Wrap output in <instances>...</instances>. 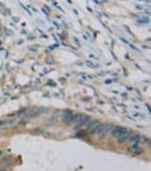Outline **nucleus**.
Masks as SVG:
<instances>
[{"mask_svg": "<svg viewBox=\"0 0 151 171\" xmlns=\"http://www.w3.org/2000/svg\"><path fill=\"white\" fill-rule=\"evenodd\" d=\"M113 126L109 125V124H99V125L96 126V128H94V129L90 132L91 135H95V136H98V138H105L106 135L110 132V129H112Z\"/></svg>", "mask_w": 151, "mask_h": 171, "instance_id": "f257e3e1", "label": "nucleus"}, {"mask_svg": "<svg viewBox=\"0 0 151 171\" xmlns=\"http://www.w3.org/2000/svg\"><path fill=\"white\" fill-rule=\"evenodd\" d=\"M74 121H76V125H74V128H76V129H78V128H81V126L85 125L88 121H90V118H88V116H85V115H74Z\"/></svg>", "mask_w": 151, "mask_h": 171, "instance_id": "f03ea898", "label": "nucleus"}, {"mask_svg": "<svg viewBox=\"0 0 151 171\" xmlns=\"http://www.w3.org/2000/svg\"><path fill=\"white\" fill-rule=\"evenodd\" d=\"M127 129H124V128H122V126H113L112 129H110V135L113 136V138H118V136H120L122 133H124Z\"/></svg>", "mask_w": 151, "mask_h": 171, "instance_id": "7ed1b4c3", "label": "nucleus"}, {"mask_svg": "<svg viewBox=\"0 0 151 171\" xmlns=\"http://www.w3.org/2000/svg\"><path fill=\"white\" fill-rule=\"evenodd\" d=\"M63 122H64V124H67V125L73 124V122H74V115L70 111H66L63 114Z\"/></svg>", "mask_w": 151, "mask_h": 171, "instance_id": "20e7f679", "label": "nucleus"}, {"mask_svg": "<svg viewBox=\"0 0 151 171\" xmlns=\"http://www.w3.org/2000/svg\"><path fill=\"white\" fill-rule=\"evenodd\" d=\"M129 152L133 153V154H143V150L140 146H138V143H132V146L129 147Z\"/></svg>", "mask_w": 151, "mask_h": 171, "instance_id": "39448f33", "label": "nucleus"}, {"mask_svg": "<svg viewBox=\"0 0 151 171\" xmlns=\"http://www.w3.org/2000/svg\"><path fill=\"white\" fill-rule=\"evenodd\" d=\"M130 133H132V132H129V130H126L124 133H122L120 136H118V138H116V140H118V143H126V142H129Z\"/></svg>", "mask_w": 151, "mask_h": 171, "instance_id": "423d86ee", "label": "nucleus"}, {"mask_svg": "<svg viewBox=\"0 0 151 171\" xmlns=\"http://www.w3.org/2000/svg\"><path fill=\"white\" fill-rule=\"evenodd\" d=\"M99 124H101L99 121H91V119H90V121L87 122V132L90 133V132H91L94 128H96V126L99 125Z\"/></svg>", "mask_w": 151, "mask_h": 171, "instance_id": "0eeeda50", "label": "nucleus"}, {"mask_svg": "<svg viewBox=\"0 0 151 171\" xmlns=\"http://www.w3.org/2000/svg\"><path fill=\"white\" fill-rule=\"evenodd\" d=\"M0 163H1L3 167H7L10 163H11V157H10V156H1V157H0Z\"/></svg>", "mask_w": 151, "mask_h": 171, "instance_id": "6e6552de", "label": "nucleus"}, {"mask_svg": "<svg viewBox=\"0 0 151 171\" xmlns=\"http://www.w3.org/2000/svg\"><path fill=\"white\" fill-rule=\"evenodd\" d=\"M39 111H41V110H38V108H31V110H28V112L25 114V115H27L28 118H29V116H37V115L41 114Z\"/></svg>", "mask_w": 151, "mask_h": 171, "instance_id": "1a4fd4ad", "label": "nucleus"}, {"mask_svg": "<svg viewBox=\"0 0 151 171\" xmlns=\"http://www.w3.org/2000/svg\"><path fill=\"white\" fill-rule=\"evenodd\" d=\"M13 121H0V128H3V126L9 125V124H11Z\"/></svg>", "mask_w": 151, "mask_h": 171, "instance_id": "9d476101", "label": "nucleus"}, {"mask_svg": "<svg viewBox=\"0 0 151 171\" xmlns=\"http://www.w3.org/2000/svg\"><path fill=\"white\" fill-rule=\"evenodd\" d=\"M0 171H7V170H6V167H1V168H0Z\"/></svg>", "mask_w": 151, "mask_h": 171, "instance_id": "9b49d317", "label": "nucleus"}, {"mask_svg": "<svg viewBox=\"0 0 151 171\" xmlns=\"http://www.w3.org/2000/svg\"><path fill=\"white\" fill-rule=\"evenodd\" d=\"M1 156H3V152H1V150H0V157H1Z\"/></svg>", "mask_w": 151, "mask_h": 171, "instance_id": "f8f14e48", "label": "nucleus"}]
</instances>
